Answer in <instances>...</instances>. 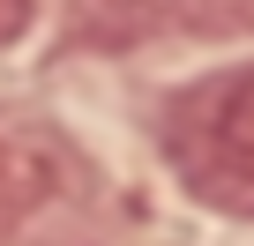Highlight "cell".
<instances>
[{
	"instance_id": "cell-3",
	"label": "cell",
	"mask_w": 254,
	"mask_h": 246,
	"mask_svg": "<svg viewBox=\"0 0 254 246\" xmlns=\"http://www.w3.org/2000/svg\"><path fill=\"white\" fill-rule=\"evenodd\" d=\"M30 30V0H0V45H15Z\"/></svg>"
},
{
	"instance_id": "cell-2",
	"label": "cell",
	"mask_w": 254,
	"mask_h": 246,
	"mask_svg": "<svg viewBox=\"0 0 254 246\" xmlns=\"http://www.w3.org/2000/svg\"><path fill=\"white\" fill-rule=\"evenodd\" d=\"M217 142H224V157L239 172H254V75H239L232 97L217 104Z\"/></svg>"
},
{
	"instance_id": "cell-1",
	"label": "cell",
	"mask_w": 254,
	"mask_h": 246,
	"mask_svg": "<svg viewBox=\"0 0 254 246\" xmlns=\"http://www.w3.org/2000/svg\"><path fill=\"white\" fill-rule=\"evenodd\" d=\"M254 30V0H82L75 38L105 52H135L165 38H239Z\"/></svg>"
}]
</instances>
